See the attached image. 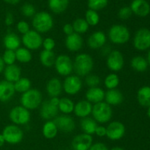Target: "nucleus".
Returning a JSON list of instances; mask_svg holds the SVG:
<instances>
[{"label":"nucleus","mask_w":150,"mask_h":150,"mask_svg":"<svg viewBox=\"0 0 150 150\" xmlns=\"http://www.w3.org/2000/svg\"><path fill=\"white\" fill-rule=\"evenodd\" d=\"M94 67V61L89 54L82 53L78 54L73 61V71L76 76L84 77L88 76Z\"/></svg>","instance_id":"f257e3e1"},{"label":"nucleus","mask_w":150,"mask_h":150,"mask_svg":"<svg viewBox=\"0 0 150 150\" xmlns=\"http://www.w3.org/2000/svg\"><path fill=\"white\" fill-rule=\"evenodd\" d=\"M32 26L38 33H46L52 29L54 19L48 13L41 11L36 13L32 18Z\"/></svg>","instance_id":"f03ea898"},{"label":"nucleus","mask_w":150,"mask_h":150,"mask_svg":"<svg viewBox=\"0 0 150 150\" xmlns=\"http://www.w3.org/2000/svg\"><path fill=\"white\" fill-rule=\"evenodd\" d=\"M42 95L40 91L36 89H30L22 94L20 99L21 105L26 109L35 110L42 104Z\"/></svg>","instance_id":"7ed1b4c3"},{"label":"nucleus","mask_w":150,"mask_h":150,"mask_svg":"<svg viewBox=\"0 0 150 150\" xmlns=\"http://www.w3.org/2000/svg\"><path fill=\"white\" fill-rule=\"evenodd\" d=\"M108 38L112 43L122 45L129 41L130 32L127 26L122 24H114L108 31Z\"/></svg>","instance_id":"20e7f679"},{"label":"nucleus","mask_w":150,"mask_h":150,"mask_svg":"<svg viewBox=\"0 0 150 150\" xmlns=\"http://www.w3.org/2000/svg\"><path fill=\"white\" fill-rule=\"evenodd\" d=\"M92 114L93 119L100 124H105L112 118L113 111L111 105L105 102H100L94 104L92 106Z\"/></svg>","instance_id":"39448f33"},{"label":"nucleus","mask_w":150,"mask_h":150,"mask_svg":"<svg viewBox=\"0 0 150 150\" xmlns=\"http://www.w3.org/2000/svg\"><path fill=\"white\" fill-rule=\"evenodd\" d=\"M1 134L6 143L10 144H18L23 139V130L16 125H9L4 127Z\"/></svg>","instance_id":"423d86ee"},{"label":"nucleus","mask_w":150,"mask_h":150,"mask_svg":"<svg viewBox=\"0 0 150 150\" xmlns=\"http://www.w3.org/2000/svg\"><path fill=\"white\" fill-rule=\"evenodd\" d=\"M10 121L16 125H24L30 121L31 114L28 109L22 105H18L10 110L9 113Z\"/></svg>","instance_id":"0eeeda50"},{"label":"nucleus","mask_w":150,"mask_h":150,"mask_svg":"<svg viewBox=\"0 0 150 150\" xmlns=\"http://www.w3.org/2000/svg\"><path fill=\"white\" fill-rule=\"evenodd\" d=\"M54 67L59 75L67 77L73 71V62L69 56L61 54L56 58Z\"/></svg>","instance_id":"6e6552de"},{"label":"nucleus","mask_w":150,"mask_h":150,"mask_svg":"<svg viewBox=\"0 0 150 150\" xmlns=\"http://www.w3.org/2000/svg\"><path fill=\"white\" fill-rule=\"evenodd\" d=\"M133 46L138 51H146L150 48V30L142 28L136 32L133 38Z\"/></svg>","instance_id":"1a4fd4ad"},{"label":"nucleus","mask_w":150,"mask_h":150,"mask_svg":"<svg viewBox=\"0 0 150 150\" xmlns=\"http://www.w3.org/2000/svg\"><path fill=\"white\" fill-rule=\"evenodd\" d=\"M42 38L40 34L35 30H29L22 37V43L25 48L30 50H38L42 46Z\"/></svg>","instance_id":"9d476101"},{"label":"nucleus","mask_w":150,"mask_h":150,"mask_svg":"<svg viewBox=\"0 0 150 150\" xmlns=\"http://www.w3.org/2000/svg\"><path fill=\"white\" fill-rule=\"evenodd\" d=\"M106 64L111 71L114 73L120 71L125 64V59L122 54L118 50H113L110 51L107 57Z\"/></svg>","instance_id":"9b49d317"},{"label":"nucleus","mask_w":150,"mask_h":150,"mask_svg":"<svg viewBox=\"0 0 150 150\" xmlns=\"http://www.w3.org/2000/svg\"><path fill=\"white\" fill-rule=\"evenodd\" d=\"M62 88L64 92L68 95H75L81 89L82 81L79 76L76 75H70L64 80Z\"/></svg>","instance_id":"f8f14e48"},{"label":"nucleus","mask_w":150,"mask_h":150,"mask_svg":"<svg viewBox=\"0 0 150 150\" xmlns=\"http://www.w3.org/2000/svg\"><path fill=\"white\" fill-rule=\"evenodd\" d=\"M125 134V127L120 121H113L106 127V136L111 141H119Z\"/></svg>","instance_id":"ddd939ff"},{"label":"nucleus","mask_w":150,"mask_h":150,"mask_svg":"<svg viewBox=\"0 0 150 150\" xmlns=\"http://www.w3.org/2000/svg\"><path fill=\"white\" fill-rule=\"evenodd\" d=\"M54 122L57 125L58 130L64 133H71L76 128V122L72 117L67 114L59 116L54 118Z\"/></svg>","instance_id":"4468645a"},{"label":"nucleus","mask_w":150,"mask_h":150,"mask_svg":"<svg viewBox=\"0 0 150 150\" xmlns=\"http://www.w3.org/2000/svg\"><path fill=\"white\" fill-rule=\"evenodd\" d=\"M93 143L92 136L85 133L77 135L72 141V148L73 150H89Z\"/></svg>","instance_id":"2eb2a0df"},{"label":"nucleus","mask_w":150,"mask_h":150,"mask_svg":"<svg viewBox=\"0 0 150 150\" xmlns=\"http://www.w3.org/2000/svg\"><path fill=\"white\" fill-rule=\"evenodd\" d=\"M59 109L58 106L54 105L49 100H46L42 103L40 105V117L43 120H49L56 118L58 114Z\"/></svg>","instance_id":"dca6fc26"},{"label":"nucleus","mask_w":150,"mask_h":150,"mask_svg":"<svg viewBox=\"0 0 150 150\" xmlns=\"http://www.w3.org/2000/svg\"><path fill=\"white\" fill-rule=\"evenodd\" d=\"M130 7L133 13L139 17H146L150 13V5L146 0H133Z\"/></svg>","instance_id":"f3484780"},{"label":"nucleus","mask_w":150,"mask_h":150,"mask_svg":"<svg viewBox=\"0 0 150 150\" xmlns=\"http://www.w3.org/2000/svg\"><path fill=\"white\" fill-rule=\"evenodd\" d=\"M106 36L102 31H96L89 37L87 40L88 46L91 49H99L103 48L106 42Z\"/></svg>","instance_id":"a211bd4d"},{"label":"nucleus","mask_w":150,"mask_h":150,"mask_svg":"<svg viewBox=\"0 0 150 150\" xmlns=\"http://www.w3.org/2000/svg\"><path fill=\"white\" fill-rule=\"evenodd\" d=\"M83 40L81 35L73 33L67 36L65 39V46L68 51L71 52H76L80 51L83 47Z\"/></svg>","instance_id":"6ab92c4d"},{"label":"nucleus","mask_w":150,"mask_h":150,"mask_svg":"<svg viewBox=\"0 0 150 150\" xmlns=\"http://www.w3.org/2000/svg\"><path fill=\"white\" fill-rule=\"evenodd\" d=\"M14 84L13 83L3 80L0 81V101L3 103L10 100L14 96Z\"/></svg>","instance_id":"aec40b11"},{"label":"nucleus","mask_w":150,"mask_h":150,"mask_svg":"<svg viewBox=\"0 0 150 150\" xmlns=\"http://www.w3.org/2000/svg\"><path fill=\"white\" fill-rule=\"evenodd\" d=\"M92 106L93 105H92V103L86 100H81L75 104L73 112H74L75 115L79 118L83 119L85 117H88L92 114Z\"/></svg>","instance_id":"412c9836"},{"label":"nucleus","mask_w":150,"mask_h":150,"mask_svg":"<svg viewBox=\"0 0 150 150\" xmlns=\"http://www.w3.org/2000/svg\"><path fill=\"white\" fill-rule=\"evenodd\" d=\"M105 103L109 105L117 106L120 105L124 100V96L121 91L117 89H108L105 93Z\"/></svg>","instance_id":"4be33fe9"},{"label":"nucleus","mask_w":150,"mask_h":150,"mask_svg":"<svg viewBox=\"0 0 150 150\" xmlns=\"http://www.w3.org/2000/svg\"><path fill=\"white\" fill-rule=\"evenodd\" d=\"M105 93L103 89L100 87L89 88L86 92V99L91 103L96 104L103 102L105 98Z\"/></svg>","instance_id":"5701e85b"},{"label":"nucleus","mask_w":150,"mask_h":150,"mask_svg":"<svg viewBox=\"0 0 150 150\" xmlns=\"http://www.w3.org/2000/svg\"><path fill=\"white\" fill-rule=\"evenodd\" d=\"M3 72L4 80L13 83L17 81L21 76V70L18 66L15 64L7 65V67H4Z\"/></svg>","instance_id":"b1692460"},{"label":"nucleus","mask_w":150,"mask_h":150,"mask_svg":"<svg viewBox=\"0 0 150 150\" xmlns=\"http://www.w3.org/2000/svg\"><path fill=\"white\" fill-rule=\"evenodd\" d=\"M46 92L51 98L59 97L62 92V83L57 78L50 79L46 83Z\"/></svg>","instance_id":"393cba45"},{"label":"nucleus","mask_w":150,"mask_h":150,"mask_svg":"<svg viewBox=\"0 0 150 150\" xmlns=\"http://www.w3.org/2000/svg\"><path fill=\"white\" fill-rule=\"evenodd\" d=\"M21 40L16 34L13 32H8L3 39V44L7 50L16 51L20 48Z\"/></svg>","instance_id":"a878e982"},{"label":"nucleus","mask_w":150,"mask_h":150,"mask_svg":"<svg viewBox=\"0 0 150 150\" xmlns=\"http://www.w3.org/2000/svg\"><path fill=\"white\" fill-rule=\"evenodd\" d=\"M80 125L83 133L90 136L95 134L97 127L98 126V122L90 117H85L82 119L80 122Z\"/></svg>","instance_id":"bb28decb"},{"label":"nucleus","mask_w":150,"mask_h":150,"mask_svg":"<svg viewBox=\"0 0 150 150\" xmlns=\"http://www.w3.org/2000/svg\"><path fill=\"white\" fill-rule=\"evenodd\" d=\"M137 100L143 107L150 106V86H144L137 92Z\"/></svg>","instance_id":"cd10ccee"},{"label":"nucleus","mask_w":150,"mask_h":150,"mask_svg":"<svg viewBox=\"0 0 150 150\" xmlns=\"http://www.w3.org/2000/svg\"><path fill=\"white\" fill-rule=\"evenodd\" d=\"M69 0H48V7L53 13L60 14L67 10Z\"/></svg>","instance_id":"c85d7f7f"},{"label":"nucleus","mask_w":150,"mask_h":150,"mask_svg":"<svg viewBox=\"0 0 150 150\" xmlns=\"http://www.w3.org/2000/svg\"><path fill=\"white\" fill-rule=\"evenodd\" d=\"M42 136L47 139H53L57 136L58 128L54 121H47L42 126Z\"/></svg>","instance_id":"c756f323"},{"label":"nucleus","mask_w":150,"mask_h":150,"mask_svg":"<svg viewBox=\"0 0 150 150\" xmlns=\"http://www.w3.org/2000/svg\"><path fill=\"white\" fill-rule=\"evenodd\" d=\"M56 55L53 51L43 50L40 54V61L41 64L45 67H51L54 65L56 60Z\"/></svg>","instance_id":"7c9ffc66"},{"label":"nucleus","mask_w":150,"mask_h":150,"mask_svg":"<svg viewBox=\"0 0 150 150\" xmlns=\"http://www.w3.org/2000/svg\"><path fill=\"white\" fill-rule=\"evenodd\" d=\"M130 65L134 70L139 72V73H142L147 70L149 64L144 57H142V56H136L131 59Z\"/></svg>","instance_id":"2f4dec72"},{"label":"nucleus","mask_w":150,"mask_h":150,"mask_svg":"<svg viewBox=\"0 0 150 150\" xmlns=\"http://www.w3.org/2000/svg\"><path fill=\"white\" fill-rule=\"evenodd\" d=\"M75 104L72 100L68 98H62L59 99L58 105L59 111L64 114H70L74 111Z\"/></svg>","instance_id":"473e14b6"},{"label":"nucleus","mask_w":150,"mask_h":150,"mask_svg":"<svg viewBox=\"0 0 150 150\" xmlns=\"http://www.w3.org/2000/svg\"><path fill=\"white\" fill-rule=\"evenodd\" d=\"M16 53V60L21 63H29L32 59V54L31 51L29 49H27L25 47H20L18 48L16 51H15Z\"/></svg>","instance_id":"72a5a7b5"},{"label":"nucleus","mask_w":150,"mask_h":150,"mask_svg":"<svg viewBox=\"0 0 150 150\" xmlns=\"http://www.w3.org/2000/svg\"><path fill=\"white\" fill-rule=\"evenodd\" d=\"M14 88L16 92L18 93H24L31 89L32 83L28 78L21 77L18 80L14 83Z\"/></svg>","instance_id":"f704fd0d"},{"label":"nucleus","mask_w":150,"mask_h":150,"mask_svg":"<svg viewBox=\"0 0 150 150\" xmlns=\"http://www.w3.org/2000/svg\"><path fill=\"white\" fill-rule=\"evenodd\" d=\"M72 25H73V30H74L75 33H77L79 35L86 33L89 27V24L86 21V20L83 18H80L76 19L73 22Z\"/></svg>","instance_id":"c9c22d12"},{"label":"nucleus","mask_w":150,"mask_h":150,"mask_svg":"<svg viewBox=\"0 0 150 150\" xmlns=\"http://www.w3.org/2000/svg\"><path fill=\"white\" fill-rule=\"evenodd\" d=\"M104 84L108 89H117L120 84V78L118 75L114 73L108 74L104 80Z\"/></svg>","instance_id":"e433bc0d"},{"label":"nucleus","mask_w":150,"mask_h":150,"mask_svg":"<svg viewBox=\"0 0 150 150\" xmlns=\"http://www.w3.org/2000/svg\"><path fill=\"white\" fill-rule=\"evenodd\" d=\"M85 20L89 26H95L99 23L100 16L98 12L89 9L85 13Z\"/></svg>","instance_id":"4c0bfd02"},{"label":"nucleus","mask_w":150,"mask_h":150,"mask_svg":"<svg viewBox=\"0 0 150 150\" xmlns=\"http://www.w3.org/2000/svg\"><path fill=\"white\" fill-rule=\"evenodd\" d=\"M108 0H88V7L90 10L98 11L107 6Z\"/></svg>","instance_id":"58836bf2"},{"label":"nucleus","mask_w":150,"mask_h":150,"mask_svg":"<svg viewBox=\"0 0 150 150\" xmlns=\"http://www.w3.org/2000/svg\"><path fill=\"white\" fill-rule=\"evenodd\" d=\"M1 58H2L4 64L11 65V64H15V62H16V57L15 51L6 49L5 51H4Z\"/></svg>","instance_id":"ea45409f"},{"label":"nucleus","mask_w":150,"mask_h":150,"mask_svg":"<svg viewBox=\"0 0 150 150\" xmlns=\"http://www.w3.org/2000/svg\"><path fill=\"white\" fill-rule=\"evenodd\" d=\"M101 80L100 77L95 74H89L85 79V83L89 88L97 87L100 84Z\"/></svg>","instance_id":"a19ab883"},{"label":"nucleus","mask_w":150,"mask_h":150,"mask_svg":"<svg viewBox=\"0 0 150 150\" xmlns=\"http://www.w3.org/2000/svg\"><path fill=\"white\" fill-rule=\"evenodd\" d=\"M21 13L26 17L31 18L36 14V10L32 4L26 3L21 7Z\"/></svg>","instance_id":"79ce46f5"},{"label":"nucleus","mask_w":150,"mask_h":150,"mask_svg":"<svg viewBox=\"0 0 150 150\" xmlns=\"http://www.w3.org/2000/svg\"><path fill=\"white\" fill-rule=\"evenodd\" d=\"M132 14H133V12H132L130 7L125 6V7L120 8V10H119L118 16L122 20H127L131 17Z\"/></svg>","instance_id":"37998d69"},{"label":"nucleus","mask_w":150,"mask_h":150,"mask_svg":"<svg viewBox=\"0 0 150 150\" xmlns=\"http://www.w3.org/2000/svg\"><path fill=\"white\" fill-rule=\"evenodd\" d=\"M56 42L54 40L51 38H46L42 40V46L45 51H53L55 48Z\"/></svg>","instance_id":"c03bdc74"},{"label":"nucleus","mask_w":150,"mask_h":150,"mask_svg":"<svg viewBox=\"0 0 150 150\" xmlns=\"http://www.w3.org/2000/svg\"><path fill=\"white\" fill-rule=\"evenodd\" d=\"M16 29H17L18 32L21 33V35H24V34L27 33L30 29H29V25L28 23L25 21H20L18 22L17 25H16Z\"/></svg>","instance_id":"a18cd8bd"},{"label":"nucleus","mask_w":150,"mask_h":150,"mask_svg":"<svg viewBox=\"0 0 150 150\" xmlns=\"http://www.w3.org/2000/svg\"><path fill=\"white\" fill-rule=\"evenodd\" d=\"M89 150H109L108 146L102 142H98V143L92 144L91 147L89 148Z\"/></svg>","instance_id":"49530a36"},{"label":"nucleus","mask_w":150,"mask_h":150,"mask_svg":"<svg viewBox=\"0 0 150 150\" xmlns=\"http://www.w3.org/2000/svg\"><path fill=\"white\" fill-rule=\"evenodd\" d=\"M62 30L63 32H64L67 36L74 33L73 25H72L71 23H66V24H64L62 27Z\"/></svg>","instance_id":"de8ad7c7"},{"label":"nucleus","mask_w":150,"mask_h":150,"mask_svg":"<svg viewBox=\"0 0 150 150\" xmlns=\"http://www.w3.org/2000/svg\"><path fill=\"white\" fill-rule=\"evenodd\" d=\"M95 134H96L98 137H104L106 135V127L102 125H98L95 130Z\"/></svg>","instance_id":"09e8293b"},{"label":"nucleus","mask_w":150,"mask_h":150,"mask_svg":"<svg viewBox=\"0 0 150 150\" xmlns=\"http://www.w3.org/2000/svg\"><path fill=\"white\" fill-rule=\"evenodd\" d=\"M4 23H5L6 26H10L11 25L13 24V23H14V16L11 13H7L5 18H4Z\"/></svg>","instance_id":"8fccbe9b"},{"label":"nucleus","mask_w":150,"mask_h":150,"mask_svg":"<svg viewBox=\"0 0 150 150\" xmlns=\"http://www.w3.org/2000/svg\"><path fill=\"white\" fill-rule=\"evenodd\" d=\"M4 67H5V64H4V62H3L1 57H0V73H1L4 71Z\"/></svg>","instance_id":"3c124183"},{"label":"nucleus","mask_w":150,"mask_h":150,"mask_svg":"<svg viewBox=\"0 0 150 150\" xmlns=\"http://www.w3.org/2000/svg\"><path fill=\"white\" fill-rule=\"evenodd\" d=\"M5 2L10 4H16L20 1V0H4Z\"/></svg>","instance_id":"603ef678"},{"label":"nucleus","mask_w":150,"mask_h":150,"mask_svg":"<svg viewBox=\"0 0 150 150\" xmlns=\"http://www.w3.org/2000/svg\"><path fill=\"white\" fill-rule=\"evenodd\" d=\"M4 143H5V141H4V137H3L1 133H0V148H1V146H4Z\"/></svg>","instance_id":"864d4df0"},{"label":"nucleus","mask_w":150,"mask_h":150,"mask_svg":"<svg viewBox=\"0 0 150 150\" xmlns=\"http://www.w3.org/2000/svg\"><path fill=\"white\" fill-rule=\"evenodd\" d=\"M146 61H147L148 64L150 65V49L149 50V51H148L147 53V59H146Z\"/></svg>","instance_id":"5fc2aeb1"},{"label":"nucleus","mask_w":150,"mask_h":150,"mask_svg":"<svg viewBox=\"0 0 150 150\" xmlns=\"http://www.w3.org/2000/svg\"><path fill=\"white\" fill-rule=\"evenodd\" d=\"M111 150H126V149H125L124 148L120 147V146H115V147H113L112 149H111Z\"/></svg>","instance_id":"6e6d98bb"},{"label":"nucleus","mask_w":150,"mask_h":150,"mask_svg":"<svg viewBox=\"0 0 150 150\" xmlns=\"http://www.w3.org/2000/svg\"><path fill=\"white\" fill-rule=\"evenodd\" d=\"M147 116L150 119V106L148 107V111H147Z\"/></svg>","instance_id":"4d7b16f0"}]
</instances>
